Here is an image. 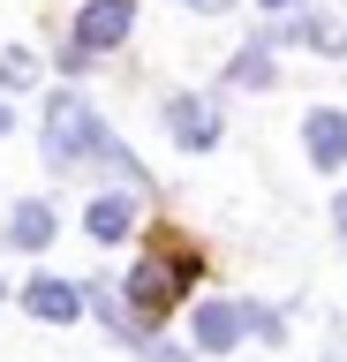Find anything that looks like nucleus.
<instances>
[{
	"label": "nucleus",
	"mask_w": 347,
	"mask_h": 362,
	"mask_svg": "<svg viewBox=\"0 0 347 362\" xmlns=\"http://www.w3.org/2000/svg\"><path fill=\"white\" fill-rule=\"evenodd\" d=\"M166 136L182 144V151H219V98H196V90H174L166 98Z\"/></svg>",
	"instance_id": "nucleus-3"
},
{
	"label": "nucleus",
	"mask_w": 347,
	"mask_h": 362,
	"mask_svg": "<svg viewBox=\"0 0 347 362\" xmlns=\"http://www.w3.org/2000/svg\"><path fill=\"white\" fill-rule=\"evenodd\" d=\"M227 83H242V90H272V53H264V45H242V53H234V68H227Z\"/></svg>",
	"instance_id": "nucleus-10"
},
{
	"label": "nucleus",
	"mask_w": 347,
	"mask_h": 362,
	"mask_svg": "<svg viewBox=\"0 0 347 362\" xmlns=\"http://www.w3.org/2000/svg\"><path fill=\"white\" fill-rule=\"evenodd\" d=\"M332 234H340V249H347V189L332 197Z\"/></svg>",
	"instance_id": "nucleus-13"
},
{
	"label": "nucleus",
	"mask_w": 347,
	"mask_h": 362,
	"mask_svg": "<svg viewBox=\"0 0 347 362\" xmlns=\"http://www.w3.org/2000/svg\"><path fill=\"white\" fill-rule=\"evenodd\" d=\"M38 151H46L53 174H76V166H114L136 197H151V174H143L136 158H129V144H121L106 121H98L76 90H53L46 98V129H38Z\"/></svg>",
	"instance_id": "nucleus-1"
},
{
	"label": "nucleus",
	"mask_w": 347,
	"mask_h": 362,
	"mask_svg": "<svg viewBox=\"0 0 347 362\" xmlns=\"http://www.w3.org/2000/svg\"><path fill=\"white\" fill-rule=\"evenodd\" d=\"M302 151H310L317 174H347V113L340 106H317L310 121H302Z\"/></svg>",
	"instance_id": "nucleus-5"
},
{
	"label": "nucleus",
	"mask_w": 347,
	"mask_h": 362,
	"mask_svg": "<svg viewBox=\"0 0 347 362\" xmlns=\"http://www.w3.org/2000/svg\"><path fill=\"white\" fill-rule=\"evenodd\" d=\"M8 121H16V113H8V106H0V136H8Z\"/></svg>",
	"instance_id": "nucleus-17"
},
{
	"label": "nucleus",
	"mask_w": 347,
	"mask_h": 362,
	"mask_svg": "<svg viewBox=\"0 0 347 362\" xmlns=\"http://www.w3.org/2000/svg\"><path fill=\"white\" fill-rule=\"evenodd\" d=\"M53 234H61V211H53L46 197H23L16 211H8V249L38 257V249H53Z\"/></svg>",
	"instance_id": "nucleus-9"
},
{
	"label": "nucleus",
	"mask_w": 347,
	"mask_h": 362,
	"mask_svg": "<svg viewBox=\"0 0 347 362\" xmlns=\"http://www.w3.org/2000/svg\"><path fill=\"white\" fill-rule=\"evenodd\" d=\"M249 339V302H196V347L204 355H234Z\"/></svg>",
	"instance_id": "nucleus-6"
},
{
	"label": "nucleus",
	"mask_w": 347,
	"mask_h": 362,
	"mask_svg": "<svg viewBox=\"0 0 347 362\" xmlns=\"http://www.w3.org/2000/svg\"><path fill=\"white\" fill-rule=\"evenodd\" d=\"M249 332L264 339V347H279V339H287V317H279L272 302H249Z\"/></svg>",
	"instance_id": "nucleus-12"
},
{
	"label": "nucleus",
	"mask_w": 347,
	"mask_h": 362,
	"mask_svg": "<svg viewBox=\"0 0 347 362\" xmlns=\"http://www.w3.org/2000/svg\"><path fill=\"white\" fill-rule=\"evenodd\" d=\"M129 226H136V197H129V189H106V197H91V204H83V234H91L98 249L129 242Z\"/></svg>",
	"instance_id": "nucleus-8"
},
{
	"label": "nucleus",
	"mask_w": 347,
	"mask_h": 362,
	"mask_svg": "<svg viewBox=\"0 0 347 362\" xmlns=\"http://www.w3.org/2000/svg\"><path fill=\"white\" fill-rule=\"evenodd\" d=\"M23 310L38 317V325H76L91 302H83V287H76V279H53V272H38V279L23 287Z\"/></svg>",
	"instance_id": "nucleus-7"
},
{
	"label": "nucleus",
	"mask_w": 347,
	"mask_h": 362,
	"mask_svg": "<svg viewBox=\"0 0 347 362\" xmlns=\"http://www.w3.org/2000/svg\"><path fill=\"white\" fill-rule=\"evenodd\" d=\"M257 8H272V16H287V8H295V0H257Z\"/></svg>",
	"instance_id": "nucleus-16"
},
{
	"label": "nucleus",
	"mask_w": 347,
	"mask_h": 362,
	"mask_svg": "<svg viewBox=\"0 0 347 362\" xmlns=\"http://www.w3.org/2000/svg\"><path fill=\"white\" fill-rule=\"evenodd\" d=\"M196 279H204V257H196V249H151V257H136V272L121 279V294L136 302V317L166 325V310H182Z\"/></svg>",
	"instance_id": "nucleus-2"
},
{
	"label": "nucleus",
	"mask_w": 347,
	"mask_h": 362,
	"mask_svg": "<svg viewBox=\"0 0 347 362\" xmlns=\"http://www.w3.org/2000/svg\"><path fill=\"white\" fill-rule=\"evenodd\" d=\"M0 83H8V90H30V83H38V53L8 45V53H0Z\"/></svg>",
	"instance_id": "nucleus-11"
},
{
	"label": "nucleus",
	"mask_w": 347,
	"mask_h": 362,
	"mask_svg": "<svg viewBox=\"0 0 347 362\" xmlns=\"http://www.w3.org/2000/svg\"><path fill=\"white\" fill-rule=\"evenodd\" d=\"M0 294H8V287H0Z\"/></svg>",
	"instance_id": "nucleus-18"
},
{
	"label": "nucleus",
	"mask_w": 347,
	"mask_h": 362,
	"mask_svg": "<svg viewBox=\"0 0 347 362\" xmlns=\"http://www.w3.org/2000/svg\"><path fill=\"white\" fill-rule=\"evenodd\" d=\"M129 30H136V0H83V16H76V45H83L91 61L114 53Z\"/></svg>",
	"instance_id": "nucleus-4"
},
{
	"label": "nucleus",
	"mask_w": 347,
	"mask_h": 362,
	"mask_svg": "<svg viewBox=\"0 0 347 362\" xmlns=\"http://www.w3.org/2000/svg\"><path fill=\"white\" fill-rule=\"evenodd\" d=\"M317 362H347V332H332V339H324V355Z\"/></svg>",
	"instance_id": "nucleus-14"
},
{
	"label": "nucleus",
	"mask_w": 347,
	"mask_h": 362,
	"mask_svg": "<svg viewBox=\"0 0 347 362\" xmlns=\"http://www.w3.org/2000/svg\"><path fill=\"white\" fill-rule=\"evenodd\" d=\"M189 8H196V16H219V8H227V0H189Z\"/></svg>",
	"instance_id": "nucleus-15"
}]
</instances>
